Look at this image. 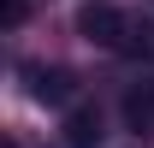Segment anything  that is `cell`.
Masks as SVG:
<instances>
[{
	"mask_svg": "<svg viewBox=\"0 0 154 148\" xmlns=\"http://www.w3.org/2000/svg\"><path fill=\"white\" fill-rule=\"evenodd\" d=\"M65 148H101V113L95 107H71L65 113Z\"/></svg>",
	"mask_w": 154,
	"mask_h": 148,
	"instance_id": "277c9868",
	"label": "cell"
},
{
	"mask_svg": "<svg viewBox=\"0 0 154 148\" xmlns=\"http://www.w3.org/2000/svg\"><path fill=\"white\" fill-rule=\"evenodd\" d=\"M0 24L18 30V24H24V0H0Z\"/></svg>",
	"mask_w": 154,
	"mask_h": 148,
	"instance_id": "8992f818",
	"label": "cell"
},
{
	"mask_svg": "<svg viewBox=\"0 0 154 148\" xmlns=\"http://www.w3.org/2000/svg\"><path fill=\"white\" fill-rule=\"evenodd\" d=\"M119 113H125V130L154 136V83H131L125 101H119Z\"/></svg>",
	"mask_w": 154,
	"mask_h": 148,
	"instance_id": "7a4b0ae2",
	"label": "cell"
},
{
	"mask_svg": "<svg viewBox=\"0 0 154 148\" xmlns=\"http://www.w3.org/2000/svg\"><path fill=\"white\" fill-rule=\"evenodd\" d=\"M125 54H136V59H154V18L131 24V36H125Z\"/></svg>",
	"mask_w": 154,
	"mask_h": 148,
	"instance_id": "5b68a950",
	"label": "cell"
},
{
	"mask_svg": "<svg viewBox=\"0 0 154 148\" xmlns=\"http://www.w3.org/2000/svg\"><path fill=\"white\" fill-rule=\"evenodd\" d=\"M77 36H83V42H95V48H125L131 18L119 12L113 0H83V6H77Z\"/></svg>",
	"mask_w": 154,
	"mask_h": 148,
	"instance_id": "6da1fadb",
	"label": "cell"
},
{
	"mask_svg": "<svg viewBox=\"0 0 154 148\" xmlns=\"http://www.w3.org/2000/svg\"><path fill=\"white\" fill-rule=\"evenodd\" d=\"M30 95H36V101H48V107H65V101H71V71H48V65H30Z\"/></svg>",
	"mask_w": 154,
	"mask_h": 148,
	"instance_id": "3957f363",
	"label": "cell"
}]
</instances>
